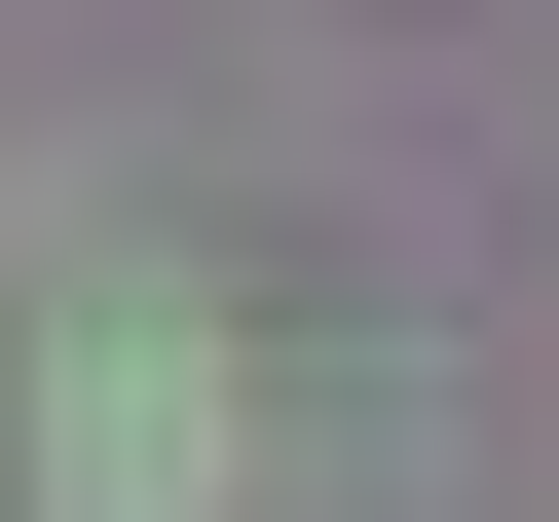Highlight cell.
<instances>
[{
  "instance_id": "obj_1",
  "label": "cell",
  "mask_w": 559,
  "mask_h": 522,
  "mask_svg": "<svg viewBox=\"0 0 559 522\" xmlns=\"http://www.w3.org/2000/svg\"><path fill=\"white\" fill-rule=\"evenodd\" d=\"M38 522H224V299H75L38 336Z\"/></svg>"
}]
</instances>
